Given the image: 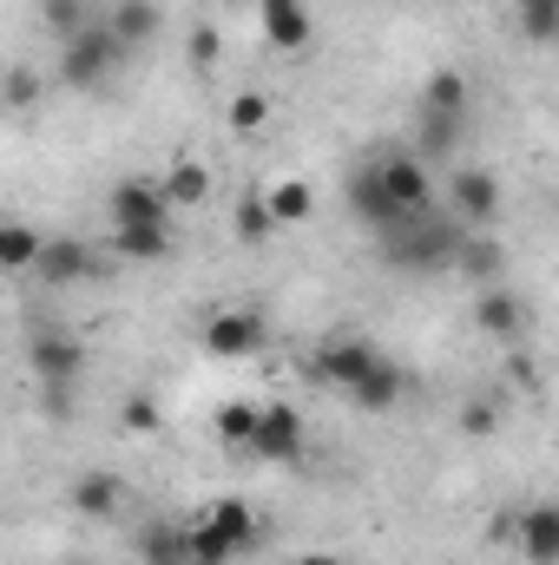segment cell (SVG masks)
Wrapping results in <instances>:
<instances>
[{"mask_svg":"<svg viewBox=\"0 0 559 565\" xmlns=\"http://www.w3.org/2000/svg\"><path fill=\"white\" fill-rule=\"evenodd\" d=\"M139 559L145 565H191L184 559V526H145L139 533Z\"/></svg>","mask_w":559,"mask_h":565,"instance_id":"cell-23","label":"cell"},{"mask_svg":"<svg viewBox=\"0 0 559 565\" xmlns=\"http://www.w3.org/2000/svg\"><path fill=\"white\" fill-rule=\"evenodd\" d=\"M296 447H303V415H296L289 402H271V408H257L251 454H264V460H289Z\"/></svg>","mask_w":559,"mask_h":565,"instance_id":"cell-11","label":"cell"},{"mask_svg":"<svg viewBox=\"0 0 559 565\" xmlns=\"http://www.w3.org/2000/svg\"><path fill=\"white\" fill-rule=\"evenodd\" d=\"M40 244H46V237H40L33 224H0V270H7V277H27L33 257H40Z\"/></svg>","mask_w":559,"mask_h":565,"instance_id":"cell-18","label":"cell"},{"mask_svg":"<svg viewBox=\"0 0 559 565\" xmlns=\"http://www.w3.org/2000/svg\"><path fill=\"white\" fill-rule=\"evenodd\" d=\"M191 60H198V66H211V60H218V33H211V26H198V33H191Z\"/></svg>","mask_w":559,"mask_h":565,"instance_id":"cell-32","label":"cell"},{"mask_svg":"<svg viewBox=\"0 0 559 565\" xmlns=\"http://www.w3.org/2000/svg\"><path fill=\"white\" fill-rule=\"evenodd\" d=\"M474 322H481V335H494V342H520L527 329H534V309H527V296L520 289H507V282H487L481 289V302H474Z\"/></svg>","mask_w":559,"mask_h":565,"instance_id":"cell-6","label":"cell"},{"mask_svg":"<svg viewBox=\"0 0 559 565\" xmlns=\"http://www.w3.org/2000/svg\"><path fill=\"white\" fill-rule=\"evenodd\" d=\"M119 60H126V46L113 40L106 20H93V26H80V33L66 40V53H60V79H66V86H99V79H113Z\"/></svg>","mask_w":559,"mask_h":565,"instance_id":"cell-4","label":"cell"},{"mask_svg":"<svg viewBox=\"0 0 559 565\" xmlns=\"http://www.w3.org/2000/svg\"><path fill=\"white\" fill-rule=\"evenodd\" d=\"M264 204H271V224H277V231H289V224H303V217L316 211V191H309L303 178H283Z\"/></svg>","mask_w":559,"mask_h":565,"instance_id":"cell-20","label":"cell"},{"mask_svg":"<svg viewBox=\"0 0 559 565\" xmlns=\"http://www.w3.org/2000/svg\"><path fill=\"white\" fill-rule=\"evenodd\" d=\"M204 520L224 533V546H231V553H251V546H257V513H251L244 500H218Z\"/></svg>","mask_w":559,"mask_h":565,"instance_id":"cell-17","label":"cell"},{"mask_svg":"<svg viewBox=\"0 0 559 565\" xmlns=\"http://www.w3.org/2000/svg\"><path fill=\"white\" fill-rule=\"evenodd\" d=\"M184 559H191V565H231L238 553H231V546H224V533L198 513V520L184 526Z\"/></svg>","mask_w":559,"mask_h":565,"instance_id":"cell-21","label":"cell"},{"mask_svg":"<svg viewBox=\"0 0 559 565\" xmlns=\"http://www.w3.org/2000/svg\"><path fill=\"white\" fill-rule=\"evenodd\" d=\"M461 427H467V434H494V408H467Z\"/></svg>","mask_w":559,"mask_h":565,"instance_id":"cell-33","label":"cell"},{"mask_svg":"<svg viewBox=\"0 0 559 565\" xmlns=\"http://www.w3.org/2000/svg\"><path fill=\"white\" fill-rule=\"evenodd\" d=\"M0 93H7V106H40V79H33L27 66H13V73L0 79Z\"/></svg>","mask_w":559,"mask_h":565,"instance_id":"cell-30","label":"cell"},{"mask_svg":"<svg viewBox=\"0 0 559 565\" xmlns=\"http://www.w3.org/2000/svg\"><path fill=\"white\" fill-rule=\"evenodd\" d=\"M46 26L60 40H73L80 26H93V13H86V0H46Z\"/></svg>","mask_w":559,"mask_h":565,"instance_id":"cell-27","label":"cell"},{"mask_svg":"<svg viewBox=\"0 0 559 565\" xmlns=\"http://www.w3.org/2000/svg\"><path fill=\"white\" fill-rule=\"evenodd\" d=\"M296 565H336V559L329 553H309V559H296Z\"/></svg>","mask_w":559,"mask_h":565,"instance_id":"cell-34","label":"cell"},{"mask_svg":"<svg viewBox=\"0 0 559 565\" xmlns=\"http://www.w3.org/2000/svg\"><path fill=\"white\" fill-rule=\"evenodd\" d=\"M238 237H244V244H271V237H277L271 204H264L257 191H244V198H238Z\"/></svg>","mask_w":559,"mask_h":565,"instance_id":"cell-24","label":"cell"},{"mask_svg":"<svg viewBox=\"0 0 559 565\" xmlns=\"http://www.w3.org/2000/svg\"><path fill=\"white\" fill-rule=\"evenodd\" d=\"M316 375L329 382V388H342L356 408H395L402 402V388H409V375L369 342V335H349V329H336V335H323V349H316Z\"/></svg>","mask_w":559,"mask_h":565,"instance_id":"cell-1","label":"cell"},{"mask_svg":"<svg viewBox=\"0 0 559 565\" xmlns=\"http://www.w3.org/2000/svg\"><path fill=\"white\" fill-rule=\"evenodd\" d=\"M119 500H126V480H119V473H80V480H73V507L93 513V520H99V513H119Z\"/></svg>","mask_w":559,"mask_h":565,"instance_id":"cell-16","label":"cell"},{"mask_svg":"<svg viewBox=\"0 0 559 565\" xmlns=\"http://www.w3.org/2000/svg\"><path fill=\"white\" fill-rule=\"evenodd\" d=\"M27 277L53 282V289H66V282H86V277H99V257H93L86 244H73V237H46Z\"/></svg>","mask_w":559,"mask_h":565,"instance_id":"cell-9","label":"cell"},{"mask_svg":"<svg viewBox=\"0 0 559 565\" xmlns=\"http://www.w3.org/2000/svg\"><path fill=\"white\" fill-rule=\"evenodd\" d=\"M369 171H376V184L389 191L395 211H428V171H421L415 151H376Z\"/></svg>","mask_w":559,"mask_h":565,"instance_id":"cell-8","label":"cell"},{"mask_svg":"<svg viewBox=\"0 0 559 565\" xmlns=\"http://www.w3.org/2000/svg\"><path fill=\"white\" fill-rule=\"evenodd\" d=\"M520 33L547 46V40L559 33V0H540V7H520Z\"/></svg>","mask_w":559,"mask_h":565,"instance_id":"cell-28","label":"cell"},{"mask_svg":"<svg viewBox=\"0 0 559 565\" xmlns=\"http://www.w3.org/2000/svg\"><path fill=\"white\" fill-rule=\"evenodd\" d=\"M204 349L211 355H257L264 349V316L257 309H224L204 322Z\"/></svg>","mask_w":559,"mask_h":565,"instance_id":"cell-10","label":"cell"},{"mask_svg":"<svg viewBox=\"0 0 559 565\" xmlns=\"http://www.w3.org/2000/svg\"><path fill=\"white\" fill-rule=\"evenodd\" d=\"M158 20H165V7L158 0H113V13H106V26H113V40L119 46H139L158 33Z\"/></svg>","mask_w":559,"mask_h":565,"instance_id":"cell-15","label":"cell"},{"mask_svg":"<svg viewBox=\"0 0 559 565\" xmlns=\"http://www.w3.org/2000/svg\"><path fill=\"white\" fill-rule=\"evenodd\" d=\"M421 113L467 119V79H461V73H434V79H428V93H421Z\"/></svg>","mask_w":559,"mask_h":565,"instance_id":"cell-22","label":"cell"},{"mask_svg":"<svg viewBox=\"0 0 559 565\" xmlns=\"http://www.w3.org/2000/svg\"><path fill=\"white\" fill-rule=\"evenodd\" d=\"M113 231H119V237L171 231V204H165V191H158V184H145V178H126V184L113 191Z\"/></svg>","mask_w":559,"mask_h":565,"instance_id":"cell-5","label":"cell"},{"mask_svg":"<svg viewBox=\"0 0 559 565\" xmlns=\"http://www.w3.org/2000/svg\"><path fill=\"white\" fill-rule=\"evenodd\" d=\"M520 553H527V565H559V513L553 507H527L520 513Z\"/></svg>","mask_w":559,"mask_h":565,"instance_id":"cell-14","label":"cell"},{"mask_svg":"<svg viewBox=\"0 0 559 565\" xmlns=\"http://www.w3.org/2000/svg\"><path fill=\"white\" fill-rule=\"evenodd\" d=\"M27 369L46 388V402L66 408V388L86 375V342L80 335H60V329H40V335H27Z\"/></svg>","mask_w":559,"mask_h":565,"instance_id":"cell-3","label":"cell"},{"mask_svg":"<svg viewBox=\"0 0 559 565\" xmlns=\"http://www.w3.org/2000/svg\"><path fill=\"white\" fill-rule=\"evenodd\" d=\"M126 427H139V434H151V427H158V408H151L145 395H133V402H126Z\"/></svg>","mask_w":559,"mask_h":565,"instance_id":"cell-31","label":"cell"},{"mask_svg":"<svg viewBox=\"0 0 559 565\" xmlns=\"http://www.w3.org/2000/svg\"><path fill=\"white\" fill-rule=\"evenodd\" d=\"M264 7V40L283 46V53H296V46H309V7L303 0H257Z\"/></svg>","mask_w":559,"mask_h":565,"instance_id":"cell-13","label":"cell"},{"mask_svg":"<svg viewBox=\"0 0 559 565\" xmlns=\"http://www.w3.org/2000/svg\"><path fill=\"white\" fill-rule=\"evenodd\" d=\"M382 244V257L395 264V270H447V257H454V244H461V224L454 217H434V211H415L409 224H395V231H382L376 237Z\"/></svg>","mask_w":559,"mask_h":565,"instance_id":"cell-2","label":"cell"},{"mask_svg":"<svg viewBox=\"0 0 559 565\" xmlns=\"http://www.w3.org/2000/svg\"><path fill=\"white\" fill-rule=\"evenodd\" d=\"M218 434H224L231 447H251V434H257V408H251V402H224V408H218Z\"/></svg>","mask_w":559,"mask_h":565,"instance_id":"cell-26","label":"cell"},{"mask_svg":"<svg viewBox=\"0 0 559 565\" xmlns=\"http://www.w3.org/2000/svg\"><path fill=\"white\" fill-rule=\"evenodd\" d=\"M500 211V184H494V171H481V164H461L454 178H447V217L467 231V224H487Z\"/></svg>","mask_w":559,"mask_h":565,"instance_id":"cell-7","label":"cell"},{"mask_svg":"<svg viewBox=\"0 0 559 565\" xmlns=\"http://www.w3.org/2000/svg\"><path fill=\"white\" fill-rule=\"evenodd\" d=\"M447 270H461V277H474V282H500L507 257H500V244H494V237H481V231H461V244H454Z\"/></svg>","mask_w":559,"mask_h":565,"instance_id":"cell-12","label":"cell"},{"mask_svg":"<svg viewBox=\"0 0 559 565\" xmlns=\"http://www.w3.org/2000/svg\"><path fill=\"white\" fill-rule=\"evenodd\" d=\"M461 126L467 119H447V113H421V158H447L461 145Z\"/></svg>","mask_w":559,"mask_h":565,"instance_id":"cell-25","label":"cell"},{"mask_svg":"<svg viewBox=\"0 0 559 565\" xmlns=\"http://www.w3.org/2000/svg\"><path fill=\"white\" fill-rule=\"evenodd\" d=\"M158 191H165V204H198V198L211 191V171H204L198 158H178V164L158 178Z\"/></svg>","mask_w":559,"mask_h":565,"instance_id":"cell-19","label":"cell"},{"mask_svg":"<svg viewBox=\"0 0 559 565\" xmlns=\"http://www.w3.org/2000/svg\"><path fill=\"white\" fill-rule=\"evenodd\" d=\"M514 7H540V0H514Z\"/></svg>","mask_w":559,"mask_h":565,"instance_id":"cell-35","label":"cell"},{"mask_svg":"<svg viewBox=\"0 0 559 565\" xmlns=\"http://www.w3.org/2000/svg\"><path fill=\"white\" fill-rule=\"evenodd\" d=\"M264 119H271V99H257V93H238L231 99V126L238 132H264Z\"/></svg>","mask_w":559,"mask_h":565,"instance_id":"cell-29","label":"cell"}]
</instances>
